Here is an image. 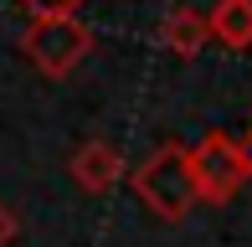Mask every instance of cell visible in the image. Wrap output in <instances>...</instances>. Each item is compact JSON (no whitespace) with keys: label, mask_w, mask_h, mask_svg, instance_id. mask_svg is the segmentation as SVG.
Returning <instances> with one entry per match:
<instances>
[]
</instances>
